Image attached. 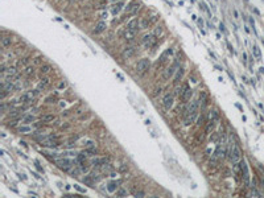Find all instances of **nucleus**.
<instances>
[{"label": "nucleus", "instance_id": "1", "mask_svg": "<svg viewBox=\"0 0 264 198\" xmlns=\"http://www.w3.org/2000/svg\"><path fill=\"white\" fill-rule=\"evenodd\" d=\"M180 69V58H174L173 60V63L170 66H168L167 69L164 70V73H163V78L165 81H169L170 78L173 77V75L176 74V72Z\"/></svg>", "mask_w": 264, "mask_h": 198}, {"label": "nucleus", "instance_id": "2", "mask_svg": "<svg viewBox=\"0 0 264 198\" xmlns=\"http://www.w3.org/2000/svg\"><path fill=\"white\" fill-rule=\"evenodd\" d=\"M229 157H230V161L233 164L235 163H239L242 160V151L239 148L238 144H231L230 145V151H229Z\"/></svg>", "mask_w": 264, "mask_h": 198}, {"label": "nucleus", "instance_id": "3", "mask_svg": "<svg viewBox=\"0 0 264 198\" xmlns=\"http://www.w3.org/2000/svg\"><path fill=\"white\" fill-rule=\"evenodd\" d=\"M56 165H57L61 170H63V172H69V170L74 167V163H73V160H70V158H58V160H56Z\"/></svg>", "mask_w": 264, "mask_h": 198}, {"label": "nucleus", "instance_id": "4", "mask_svg": "<svg viewBox=\"0 0 264 198\" xmlns=\"http://www.w3.org/2000/svg\"><path fill=\"white\" fill-rule=\"evenodd\" d=\"M38 92H40V90H38V89L37 90H29V91H26L25 94H23L20 98H19V102H21V103L32 102L38 95Z\"/></svg>", "mask_w": 264, "mask_h": 198}, {"label": "nucleus", "instance_id": "5", "mask_svg": "<svg viewBox=\"0 0 264 198\" xmlns=\"http://www.w3.org/2000/svg\"><path fill=\"white\" fill-rule=\"evenodd\" d=\"M149 60L148 58H143V60H140L138 62V65H136V72L139 73V74H144V73L147 72V70L149 69Z\"/></svg>", "mask_w": 264, "mask_h": 198}, {"label": "nucleus", "instance_id": "6", "mask_svg": "<svg viewBox=\"0 0 264 198\" xmlns=\"http://www.w3.org/2000/svg\"><path fill=\"white\" fill-rule=\"evenodd\" d=\"M240 170H242V177H243V182L246 186L250 185V172H248V167H247L246 161H242L240 163Z\"/></svg>", "mask_w": 264, "mask_h": 198}, {"label": "nucleus", "instance_id": "7", "mask_svg": "<svg viewBox=\"0 0 264 198\" xmlns=\"http://www.w3.org/2000/svg\"><path fill=\"white\" fill-rule=\"evenodd\" d=\"M141 42H143V45L145 46L147 49L152 48V46L156 45V36L155 35H145L143 37V40H141Z\"/></svg>", "mask_w": 264, "mask_h": 198}, {"label": "nucleus", "instance_id": "8", "mask_svg": "<svg viewBox=\"0 0 264 198\" xmlns=\"http://www.w3.org/2000/svg\"><path fill=\"white\" fill-rule=\"evenodd\" d=\"M135 53H136V48H135V46H132V45H129V46H126V48L123 49V52H122V57H123L124 60H128V58L133 57Z\"/></svg>", "mask_w": 264, "mask_h": 198}, {"label": "nucleus", "instance_id": "9", "mask_svg": "<svg viewBox=\"0 0 264 198\" xmlns=\"http://www.w3.org/2000/svg\"><path fill=\"white\" fill-rule=\"evenodd\" d=\"M174 94H167L165 97H164V99H163V106H164V108L165 110H170L172 108V106H173V102H174Z\"/></svg>", "mask_w": 264, "mask_h": 198}, {"label": "nucleus", "instance_id": "10", "mask_svg": "<svg viewBox=\"0 0 264 198\" xmlns=\"http://www.w3.org/2000/svg\"><path fill=\"white\" fill-rule=\"evenodd\" d=\"M41 147H49V148H56V147L60 145V141L56 140V139H50V138H46L45 140H42L40 143Z\"/></svg>", "mask_w": 264, "mask_h": 198}, {"label": "nucleus", "instance_id": "11", "mask_svg": "<svg viewBox=\"0 0 264 198\" xmlns=\"http://www.w3.org/2000/svg\"><path fill=\"white\" fill-rule=\"evenodd\" d=\"M198 107H199V102L198 101H193L192 103L189 104V107H188L186 110H185V116L186 115H189V114H197L198 112Z\"/></svg>", "mask_w": 264, "mask_h": 198}, {"label": "nucleus", "instance_id": "12", "mask_svg": "<svg viewBox=\"0 0 264 198\" xmlns=\"http://www.w3.org/2000/svg\"><path fill=\"white\" fill-rule=\"evenodd\" d=\"M106 28H107L106 21H99V23H98L97 25H95V28H94V31H92V33H94V35H101L102 32L106 31Z\"/></svg>", "mask_w": 264, "mask_h": 198}, {"label": "nucleus", "instance_id": "13", "mask_svg": "<svg viewBox=\"0 0 264 198\" xmlns=\"http://www.w3.org/2000/svg\"><path fill=\"white\" fill-rule=\"evenodd\" d=\"M140 28V21L138 19H131V20L127 23V29H132V31H139Z\"/></svg>", "mask_w": 264, "mask_h": 198}, {"label": "nucleus", "instance_id": "14", "mask_svg": "<svg viewBox=\"0 0 264 198\" xmlns=\"http://www.w3.org/2000/svg\"><path fill=\"white\" fill-rule=\"evenodd\" d=\"M138 9H139V3H138V1H131V3L126 7L127 13H131V15H135Z\"/></svg>", "mask_w": 264, "mask_h": 198}, {"label": "nucleus", "instance_id": "15", "mask_svg": "<svg viewBox=\"0 0 264 198\" xmlns=\"http://www.w3.org/2000/svg\"><path fill=\"white\" fill-rule=\"evenodd\" d=\"M136 33H138L136 31H132V29H127L126 28V32H124L123 37H124V40H126V41H132L133 38H135Z\"/></svg>", "mask_w": 264, "mask_h": 198}, {"label": "nucleus", "instance_id": "16", "mask_svg": "<svg viewBox=\"0 0 264 198\" xmlns=\"http://www.w3.org/2000/svg\"><path fill=\"white\" fill-rule=\"evenodd\" d=\"M192 95H193V90L190 89V87H188V89L180 95V99L182 102H188L190 99V97H192Z\"/></svg>", "mask_w": 264, "mask_h": 198}, {"label": "nucleus", "instance_id": "17", "mask_svg": "<svg viewBox=\"0 0 264 198\" xmlns=\"http://www.w3.org/2000/svg\"><path fill=\"white\" fill-rule=\"evenodd\" d=\"M184 69L182 67H180V69L176 72V75H174V78H173V85H178L180 83V81L182 79V77H184Z\"/></svg>", "mask_w": 264, "mask_h": 198}, {"label": "nucleus", "instance_id": "18", "mask_svg": "<svg viewBox=\"0 0 264 198\" xmlns=\"http://www.w3.org/2000/svg\"><path fill=\"white\" fill-rule=\"evenodd\" d=\"M195 118H197V114H189V115H186V116H185V119H184V126L185 127H189L190 124L194 123Z\"/></svg>", "mask_w": 264, "mask_h": 198}, {"label": "nucleus", "instance_id": "19", "mask_svg": "<svg viewBox=\"0 0 264 198\" xmlns=\"http://www.w3.org/2000/svg\"><path fill=\"white\" fill-rule=\"evenodd\" d=\"M209 118L211 122H214V123H218L219 119H221V115H219V111L218 110H211L209 114Z\"/></svg>", "mask_w": 264, "mask_h": 198}, {"label": "nucleus", "instance_id": "20", "mask_svg": "<svg viewBox=\"0 0 264 198\" xmlns=\"http://www.w3.org/2000/svg\"><path fill=\"white\" fill-rule=\"evenodd\" d=\"M123 7H124V3L123 1H116V4H114V6H112V13L114 15H118L119 12L122 11V9H123Z\"/></svg>", "mask_w": 264, "mask_h": 198}, {"label": "nucleus", "instance_id": "21", "mask_svg": "<svg viewBox=\"0 0 264 198\" xmlns=\"http://www.w3.org/2000/svg\"><path fill=\"white\" fill-rule=\"evenodd\" d=\"M49 83H50V79L49 78H42V79L38 82V86H37V89L40 90H44V89H46V87L49 86Z\"/></svg>", "mask_w": 264, "mask_h": 198}, {"label": "nucleus", "instance_id": "22", "mask_svg": "<svg viewBox=\"0 0 264 198\" xmlns=\"http://www.w3.org/2000/svg\"><path fill=\"white\" fill-rule=\"evenodd\" d=\"M11 44H12L11 36H4V37L1 38V48H3V49H6V48H8V46H11Z\"/></svg>", "mask_w": 264, "mask_h": 198}, {"label": "nucleus", "instance_id": "23", "mask_svg": "<svg viewBox=\"0 0 264 198\" xmlns=\"http://www.w3.org/2000/svg\"><path fill=\"white\" fill-rule=\"evenodd\" d=\"M252 53H254V56H255L256 60L261 61V52H260V49H259L258 45H254L252 46Z\"/></svg>", "mask_w": 264, "mask_h": 198}, {"label": "nucleus", "instance_id": "24", "mask_svg": "<svg viewBox=\"0 0 264 198\" xmlns=\"http://www.w3.org/2000/svg\"><path fill=\"white\" fill-rule=\"evenodd\" d=\"M53 70V67L50 65H48V63H45V65H42L40 67V73L41 74H48V73H50Z\"/></svg>", "mask_w": 264, "mask_h": 198}, {"label": "nucleus", "instance_id": "25", "mask_svg": "<svg viewBox=\"0 0 264 198\" xmlns=\"http://www.w3.org/2000/svg\"><path fill=\"white\" fill-rule=\"evenodd\" d=\"M4 74H6L7 77H13V75L17 74V70H16V67H15V66H11V67H8V69H7V72L4 73Z\"/></svg>", "mask_w": 264, "mask_h": 198}, {"label": "nucleus", "instance_id": "26", "mask_svg": "<svg viewBox=\"0 0 264 198\" xmlns=\"http://www.w3.org/2000/svg\"><path fill=\"white\" fill-rule=\"evenodd\" d=\"M199 98H201V102H202V107H206L207 106V94L205 91H201L199 92Z\"/></svg>", "mask_w": 264, "mask_h": 198}, {"label": "nucleus", "instance_id": "27", "mask_svg": "<svg viewBox=\"0 0 264 198\" xmlns=\"http://www.w3.org/2000/svg\"><path fill=\"white\" fill-rule=\"evenodd\" d=\"M116 186H118L116 181H111V182H108V185H107V190H108L110 193H114V192H116Z\"/></svg>", "mask_w": 264, "mask_h": 198}, {"label": "nucleus", "instance_id": "28", "mask_svg": "<svg viewBox=\"0 0 264 198\" xmlns=\"http://www.w3.org/2000/svg\"><path fill=\"white\" fill-rule=\"evenodd\" d=\"M94 178H92V176H85V178H83V182L87 185V186H92L94 185Z\"/></svg>", "mask_w": 264, "mask_h": 198}, {"label": "nucleus", "instance_id": "29", "mask_svg": "<svg viewBox=\"0 0 264 198\" xmlns=\"http://www.w3.org/2000/svg\"><path fill=\"white\" fill-rule=\"evenodd\" d=\"M54 115H44L42 118H41V122L42 123H49V122H53L54 120Z\"/></svg>", "mask_w": 264, "mask_h": 198}, {"label": "nucleus", "instance_id": "30", "mask_svg": "<svg viewBox=\"0 0 264 198\" xmlns=\"http://www.w3.org/2000/svg\"><path fill=\"white\" fill-rule=\"evenodd\" d=\"M214 155H217L219 158H221V157L223 158V157H224V151H223V148H222L221 145H218V147H217V149H215V152H214Z\"/></svg>", "mask_w": 264, "mask_h": 198}, {"label": "nucleus", "instance_id": "31", "mask_svg": "<svg viewBox=\"0 0 264 198\" xmlns=\"http://www.w3.org/2000/svg\"><path fill=\"white\" fill-rule=\"evenodd\" d=\"M140 26H141V28H144V29H145V28H149V26H151V21H149V17H148V19H143V21H140Z\"/></svg>", "mask_w": 264, "mask_h": 198}, {"label": "nucleus", "instance_id": "32", "mask_svg": "<svg viewBox=\"0 0 264 198\" xmlns=\"http://www.w3.org/2000/svg\"><path fill=\"white\" fill-rule=\"evenodd\" d=\"M33 73H35V67H33V66H26L25 70H24V74H25L26 77H29V75H33Z\"/></svg>", "mask_w": 264, "mask_h": 198}, {"label": "nucleus", "instance_id": "33", "mask_svg": "<svg viewBox=\"0 0 264 198\" xmlns=\"http://www.w3.org/2000/svg\"><path fill=\"white\" fill-rule=\"evenodd\" d=\"M69 172H70V174H72V177H78V176H79V173L82 172V170H81L79 165H78V168H74V169H70Z\"/></svg>", "mask_w": 264, "mask_h": 198}, {"label": "nucleus", "instance_id": "34", "mask_svg": "<svg viewBox=\"0 0 264 198\" xmlns=\"http://www.w3.org/2000/svg\"><path fill=\"white\" fill-rule=\"evenodd\" d=\"M214 126H215V123L210 120V122H209V124L206 126V133H210V132H211L213 129H214Z\"/></svg>", "mask_w": 264, "mask_h": 198}, {"label": "nucleus", "instance_id": "35", "mask_svg": "<svg viewBox=\"0 0 264 198\" xmlns=\"http://www.w3.org/2000/svg\"><path fill=\"white\" fill-rule=\"evenodd\" d=\"M124 195H127V190L126 189L120 188L119 190H116V197H124Z\"/></svg>", "mask_w": 264, "mask_h": 198}, {"label": "nucleus", "instance_id": "36", "mask_svg": "<svg viewBox=\"0 0 264 198\" xmlns=\"http://www.w3.org/2000/svg\"><path fill=\"white\" fill-rule=\"evenodd\" d=\"M19 110H11V111L8 112V115H9V118H16V116H17L19 115Z\"/></svg>", "mask_w": 264, "mask_h": 198}, {"label": "nucleus", "instance_id": "37", "mask_svg": "<svg viewBox=\"0 0 264 198\" xmlns=\"http://www.w3.org/2000/svg\"><path fill=\"white\" fill-rule=\"evenodd\" d=\"M29 62V58H23V60L17 61V66H25Z\"/></svg>", "mask_w": 264, "mask_h": 198}, {"label": "nucleus", "instance_id": "38", "mask_svg": "<svg viewBox=\"0 0 264 198\" xmlns=\"http://www.w3.org/2000/svg\"><path fill=\"white\" fill-rule=\"evenodd\" d=\"M31 122H35V116H33V115H28V116H26L25 119H24V123H31Z\"/></svg>", "mask_w": 264, "mask_h": 198}, {"label": "nucleus", "instance_id": "39", "mask_svg": "<svg viewBox=\"0 0 264 198\" xmlns=\"http://www.w3.org/2000/svg\"><path fill=\"white\" fill-rule=\"evenodd\" d=\"M153 35L157 37V36H160V35H163V29H161V26H156V29H155V32H153Z\"/></svg>", "mask_w": 264, "mask_h": 198}, {"label": "nucleus", "instance_id": "40", "mask_svg": "<svg viewBox=\"0 0 264 198\" xmlns=\"http://www.w3.org/2000/svg\"><path fill=\"white\" fill-rule=\"evenodd\" d=\"M19 131H20L21 133H26V132H31L32 128H31V127H20V128H19Z\"/></svg>", "mask_w": 264, "mask_h": 198}, {"label": "nucleus", "instance_id": "41", "mask_svg": "<svg viewBox=\"0 0 264 198\" xmlns=\"http://www.w3.org/2000/svg\"><path fill=\"white\" fill-rule=\"evenodd\" d=\"M251 195H254V197H261V194L256 190V188H252V190H251Z\"/></svg>", "mask_w": 264, "mask_h": 198}, {"label": "nucleus", "instance_id": "42", "mask_svg": "<svg viewBox=\"0 0 264 198\" xmlns=\"http://www.w3.org/2000/svg\"><path fill=\"white\" fill-rule=\"evenodd\" d=\"M79 168H81V170H82L83 173H87V172H89V168H87L86 165H85V163L79 164Z\"/></svg>", "mask_w": 264, "mask_h": 198}, {"label": "nucleus", "instance_id": "43", "mask_svg": "<svg viewBox=\"0 0 264 198\" xmlns=\"http://www.w3.org/2000/svg\"><path fill=\"white\" fill-rule=\"evenodd\" d=\"M41 62H42V57H36L33 60V65H40Z\"/></svg>", "mask_w": 264, "mask_h": 198}, {"label": "nucleus", "instance_id": "44", "mask_svg": "<svg viewBox=\"0 0 264 198\" xmlns=\"http://www.w3.org/2000/svg\"><path fill=\"white\" fill-rule=\"evenodd\" d=\"M127 170H128V165H126V164H123V165L119 168V172H122V173L127 172Z\"/></svg>", "mask_w": 264, "mask_h": 198}, {"label": "nucleus", "instance_id": "45", "mask_svg": "<svg viewBox=\"0 0 264 198\" xmlns=\"http://www.w3.org/2000/svg\"><path fill=\"white\" fill-rule=\"evenodd\" d=\"M204 120H205V116H204V115H201V116L198 118V120H197V124H198V126H202V124H204Z\"/></svg>", "mask_w": 264, "mask_h": 198}, {"label": "nucleus", "instance_id": "46", "mask_svg": "<svg viewBox=\"0 0 264 198\" xmlns=\"http://www.w3.org/2000/svg\"><path fill=\"white\" fill-rule=\"evenodd\" d=\"M8 94H9L8 91H6V90H1V92H0V99H4V98H6Z\"/></svg>", "mask_w": 264, "mask_h": 198}, {"label": "nucleus", "instance_id": "47", "mask_svg": "<svg viewBox=\"0 0 264 198\" xmlns=\"http://www.w3.org/2000/svg\"><path fill=\"white\" fill-rule=\"evenodd\" d=\"M7 126H8V127H16V126H17V120L8 122V123H7Z\"/></svg>", "mask_w": 264, "mask_h": 198}, {"label": "nucleus", "instance_id": "48", "mask_svg": "<svg viewBox=\"0 0 264 198\" xmlns=\"http://www.w3.org/2000/svg\"><path fill=\"white\" fill-rule=\"evenodd\" d=\"M74 188L78 190V192H81V193H86V190H85V189H82V188H81L79 185H74Z\"/></svg>", "mask_w": 264, "mask_h": 198}, {"label": "nucleus", "instance_id": "49", "mask_svg": "<svg viewBox=\"0 0 264 198\" xmlns=\"http://www.w3.org/2000/svg\"><path fill=\"white\" fill-rule=\"evenodd\" d=\"M35 164H36V168H37V169L40 170L41 173H44V169H42V168L40 167V164H38V161H35Z\"/></svg>", "mask_w": 264, "mask_h": 198}, {"label": "nucleus", "instance_id": "50", "mask_svg": "<svg viewBox=\"0 0 264 198\" xmlns=\"http://www.w3.org/2000/svg\"><path fill=\"white\" fill-rule=\"evenodd\" d=\"M135 197H145V193H144V192H138V193H135Z\"/></svg>", "mask_w": 264, "mask_h": 198}, {"label": "nucleus", "instance_id": "51", "mask_svg": "<svg viewBox=\"0 0 264 198\" xmlns=\"http://www.w3.org/2000/svg\"><path fill=\"white\" fill-rule=\"evenodd\" d=\"M219 29H221V31L222 32H223V33H226V28H224V25H223V24H219Z\"/></svg>", "mask_w": 264, "mask_h": 198}, {"label": "nucleus", "instance_id": "52", "mask_svg": "<svg viewBox=\"0 0 264 198\" xmlns=\"http://www.w3.org/2000/svg\"><path fill=\"white\" fill-rule=\"evenodd\" d=\"M65 87H66V83H65V82H61V83L58 85V89H65Z\"/></svg>", "mask_w": 264, "mask_h": 198}, {"label": "nucleus", "instance_id": "53", "mask_svg": "<svg viewBox=\"0 0 264 198\" xmlns=\"http://www.w3.org/2000/svg\"><path fill=\"white\" fill-rule=\"evenodd\" d=\"M227 46H229V49H230V52L231 53H234V48L231 45H230V42H227Z\"/></svg>", "mask_w": 264, "mask_h": 198}, {"label": "nucleus", "instance_id": "54", "mask_svg": "<svg viewBox=\"0 0 264 198\" xmlns=\"http://www.w3.org/2000/svg\"><path fill=\"white\" fill-rule=\"evenodd\" d=\"M116 77H118V78H120L122 81H124V77H123V75L120 74V73H116Z\"/></svg>", "mask_w": 264, "mask_h": 198}, {"label": "nucleus", "instance_id": "55", "mask_svg": "<svg viewBox=\"0 0 264 198\" xmlns=\"http://www.w3.org/2000/svg\"><path fill=\"white\" fill-rule=\"evenodd\" d=\"M198 24H199V26H201V28H204V21H202V19H199V20H198Z\"/></svg>", "mask_w": 264, "mask_h": 198}, {"label": "nucleus", "instance_id": "56", "mask_svg": "<svg viewBox=\"0 0 264 198\" xmlns=\"http://www.w3.org/2000/svg\"><path fill=\"white\" fill-rule=\"evenodd\" d=\"M234 16H235V19H238V17H239V15H238V11H236V9H234Z\"/></svg>", "mask_w": 264, "mask_h": 198}, {"label": "nucleus", "instance_id": "57", "mask_svg": "<svg viewBox=\"0 0 264 198\" xmlns=\"http://www.w3.org/2000/svg\"><path fill=\"white\" fill-rule=\"evenodd\" d=\"M209 54L211 56V58H213V60H217V57H215V56H214V54L211 53V50H209Z\"/></svg>", "mask_w": 264, "mask_h": 198}, {"label": "nucleus", "instance_id": "58", "mask_svg": "<svg viewBox=\"0 0 264 198\" xmlns=\"http://www.w3.org/2000/svg\"><path fill=\"white\" fill-rule=\"evenodd\" d=\"M235 107H236V108H239L240 111H243V107H242L240 104H238V103H236V104H235Z\"/></svg>", "mask_w": 264, "mask_h": 198}, {"label": "nucleus", "instance_id": "59", "mask_svg": "<svg viewBox=\"0 0 264 198\" xmlns=\"http://www.w3.org/2000/svg\"><path fill=\"white\" fill-rule=\"evenodd\" d=\"M161 94V89H158V90H156V92H155V95H160Z\"/></svg>", "mask_w": 264, "mask_h": 198}, {"label": "nucleus", "instance_id": "60", "mask_svg": "<svg viewBox=\"0 0 264 198\" xmlns=\"http://www.w3.org/2000/svg\"><path fill=\"white\" fill-rule=\"evenodd\" d=\"M243 60H244V62H247V54L246 53H243Z\"/></svg>", "mask_w": 264, "mask_h": 198}, {"label": "nucleus", "instance_id": "61", "mask_svg": "<svg viewBox=\"0 0 264 198\" xmlns=\"http://www.w3.org/2000/svg\"><path fill=\"white\" fill-rule=\"evenodd\" d=\"M215 69H218V70H221V72H222V70H223V69H222V67H221V66H218V65H215Z\"/></svg>", "mask_w": 264, "mask_h": 198}, {"label": "nucleus", "instance_id": "62", "mask_svg": "<svg viewBox=\"0 0 264 198\" xmlns=\"http://www.w3.org/2000/svg\"><path fill=\"white\" fill-rule=\"evenodd\" d=\"M259 70H260V73H261V74H263V73H264V67H260V69H259Z\"/></svg>", "mask_w": 264, "mask_h": 198}, {"label": "nucleus", "instance_id": "63", "mask_svg": "<svg viewBox=\"0 0 264 198\" xmlns=\"http://www.w3.org/2000/svg\"><path fill=\"white\" fill-rule=\"evenodd\" d=\"M116 1H120V0H116Z\"/></svg>", "mask_w": 264, "mask_h": 198}]
</instances>
